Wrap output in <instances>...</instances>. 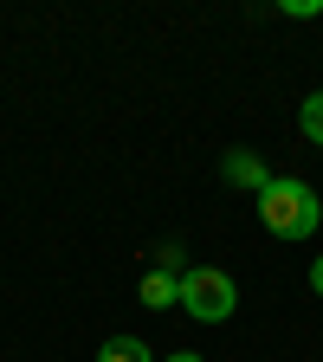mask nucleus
I'll return each mask as SVG.
<instances>
[{
  "label": "nucleus",
  "mask_w": 323,
  "mask_h": 362,
  "mask_svg": "<svg viewBox=\"0 0 323 362\" xmlns=\"http://www.w3.org/2000/svg\"><path fill=\"white\" fill-rule=\"evenodd\" d=\"M259 226L271 240H310L323 233V194L298 175H271L259 188Z\"/></svg>",
  "instance_id": "1"
},
{
  "label": "nucleus",
  "mask_w": 323,
  "mask_h": 362,
  "mask_svg": "<svg viewBox=\"0 0 323 362\" xmlns=\"http://www.w3.org/2000/svg\"><path fill=\"white\" fill-rule=\"evenodd\" d=\"M181 310H188L194 324H226V317L240 310V285L226 279L220 265H188L181 272Z\"/></svg>",
  "instance_id": "2"
},
{
  "label": "nucleus",
  "mask_w": 323,
  "mask_h": 362,
  "mask_svg": "<svg viewBox=\"0 0 323 362\" xmlns=\"http://www.w3.org/2000/svg\"><path fill=\"white\" fill-rule=\"evenodd\" d=\"M220 181H226V188H252V194H259L265 181H271V168H265L252 149H233V156L220 162Z\"/></svg>",
  "instance_id": "3"
},
{
  "label": "nucleus",
  "mask_w": 323,
  "mask_h": 362,
  "mask_svg": "<svg viewBox=\"0 0 323 362\" xmlns=\"http://www.w3.org/2000/svg\"><path fill=\"white\" fill-rule=\"evenodd\" d=\"M143 304H149V310H168V304H181V279L155 265L149 279H143Z\"/></svg>",
  "instance_id": "4"
},
{
  "label": "nucleus",
  "mask_w": 323,
  "mask_h": 362,
  "mask_svg": "<svg viewBox=\"0 0 323 362\" xmlns=\"http://www.w3.org/2000/svg\"><path fill=\"white\" fill-rule=\"evenodd\" d=\"M98 362H162V356H155L143 337H110V343L98 349Z\"/></svg>",
  "instance_id": "5"
},
{
  "label": "nucleus",
  "mask_w": 323,
  "mask_h": 362,
  "mask_svg": "<svg viewBox=\"0 0 323 362\" xmlns=\"http://www.w3.org/2000/svg\"><path fill=\"white\" fill-rule=\"evenodd\" d=\"M298 129H304V143L323 149V90H310V98L298 104Z\"/></svg>",
  "instance_id": "6"
},
{
  "label": "nucleus",
  "mask_w": 323,
  "mask_h": 362,
  "mask_svg": "<svg viewBox=\"0 0 323 362\" xmlns=\"http://www.w3.org/2000/svg\"><path fill=\"white\" fill-rule=\"evenodd\" d=\"M278 13H291V20H317V13H323V0H285Z\"/></svg>",
  "instance_id": "7"
},
{
  "label": "nucleus",
  "mask_w": 323,
  "mask_h": 362,
  "mask_svg": "<svg viewBox=\"0 0 323 362\" xmlns=\"http://www.w3.org/2000/svg\"><path fill=\"white\" fill-rule=\"evenodd\" d=\"M310 291L323 298V259H310Z\"/></svg>",
  "instance_id": "8"
},
{
  "label": "nucleus",
  "mask_w": 323,
  "mask_h": 362,
  "mask_svg": "<svg viewBox=\"0 0 323 362\" xmlns=\"http://www.w3.org/2000/svg\"><path fill=\"white\" fill-rule=\"evenodd\" d=\"M168 362H207V356H201V349H175Z\"/></svg>",
  "instance_id": "9"
}]
</instances>
